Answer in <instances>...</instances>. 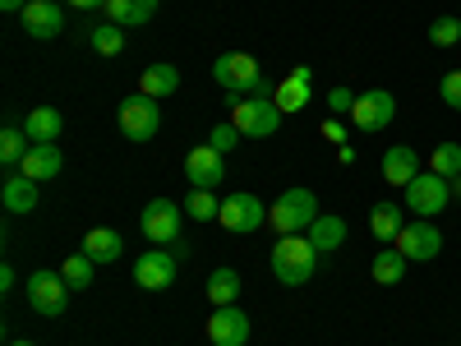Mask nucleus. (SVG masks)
<instances>
[{
    "label": "nucleus",
    "instance_id": "obj_1",
    "mask_svg": "<svg viewBox=\"0 0 461 346\" xmlns=\"http://www.w3.org/2000/svg\"><path fill=\"white\" fill-rule=\"evenodd\" d=\"M314 263H319V250L310 245V236H282L273 245V278L282 287H304L314 278Z\"/></svg>",
    "mask_w": 461,
    "mask_h": 346
},
{
    "label": "nucleus",
    "instance_id": "obj_2",
    "mask_svg": "<svg viewBox=\"0 0 461 346\" xmlns=\"http://www.w3.org/2000/svg\"><path fill=\"white\" fill-rule=\"evenodd\" d=\"M314 217H319V199H314V189H304V185L286 189V195L267 208V226H277V236H304V231L314 226Z\"/></svg>",
    "mask_w": 461,
    "mask_h": 346
},
{
    "label": "nucleus",
    "instance_id": "obj_3",
    "mask_svg": "<svg viewBox=\"0 0 461 346\" xmlns=\"http://www.w3.org/2000/svg\"><path fill=\"white\" fill-rule=\"evenodd\" d=\"M230 125H236L245 139H267V134H277L282 111H277L273 97H236L230 102Z\"/></svg>",
    "mask_w": 461,
    "mask_h": 346
},
{
    "label": "nucleus",
    "instance_id": "obj_4",
    "mask_svg": "<svg viewBox=\"0 0 461 346\" xmlns=\"http://www.w3.org/2000/svg\"><path fill=\"white\" fill-rule=\"evenodd\" d=\"M447 204H452V180H447V176L420 171V176L406 185V213H415V217H429V222H434Z\"/></svg>",
    "mask_w": 461,
    "mask_h": 346
},
{
    "label": "nucleus",
    "instance_id": "obj_5",
    "mask_svg": "<svg viewBox=\"0 0 461 346\" xmlns=\"http://www.w3.org/2000/svg\"><path fill=\"white\" fill-rule=\"evenodd\" d=\"M115 121H121V134H125V139L148 143L152 134H158V125H162V106H158V97L134 93V97H125V102H121Z\"/></svg>",
    "mask_w": 461,
    "mask_h": 346
},
{
    "label": "nucleus",
    "instance_id": "obj_6",
    "mask_svg": "<svg viewBox=\"0 0 461 346\" xmlns=\"http://www.w3.org/2000/svg\"><path fill=\"white\" fill-rule=\"evenodd\" d=\"M180 222H185V204H171V199H152L143 213H139V226L152 245H180Z\"/></svg>",
    "mask_w": 461,
    "mask_h": 346
},
{
    "label": "nucleus",
    "instance_id": "obj_7",
    "mask_svg": "<svg viewBox=\"0 0 461 346\" xmlns=\"http://www.w3.org/2000/svg\"><path fill=\"white\" fill-rule=\"evenodd\" d=\"M212 79H217V88H226L230 97H245V93H254L258 88V60L254 56H245V51H226V56H217L212 60Z\"/></svg>",
    "mask_w": 461,
    "mask_h": 346
},
{
    "label": "nucleus",
    "instance_id": "obj_8",
    "mask_svg": "<svg viewBox=\"0 0 461 346\" xmlns=\"http://www.w3.org/2000/svg\"><path fill=\"white\" fill-rule=\"evenodd\" d=\"M397 121V97L388 88H369V93H356V106H351V125L365 130V134H383Z\"/></svg>",
    "mask_w": 461,
    "mask_h": 346
},
{
    "label": "nucleus",
    "instance_id": "obj_9",
    "mask_svg": "<svg viewBox=\"0 0 461 346\" xmlns=\"http://www.w3.org/2000/svg\"><path fill=\"white\" fill-rule=\"evenodd\" d=\"M28 305L42 319H60L65 305H69V282L60 273H51V268H37V273L28 278Z\"/></svg>",
    "mask_w": 461,
    "mask_h": 346
},
{
    "label": "nucleus",
    "instance_id": "obj_10",
    "mask_svg": "<svg viewBox=\"0 0 461 346\" xmlns=\"http://www.w3.org/2000/svg\"><path fill=\"white\" fill-rule=\"evenodd\" d=\"M226 231H236V236H254L258 226H267V204L258 195H249V189H240V195L221 199V217H217Z\"/></svg>",
    "mask_w": 461,
    "mask_h": 346
},
{
    "label": "nucleus",
    "instance_id": "obj_11",
    "mask_svg": "<svg viewBox=\"0 0 461 346\" xmlns=\"http://www.w3.org/2000/svg\"><path fill=\"white\" fill-rule=\"evenodd\" d=\"M411 263H429V259H438V250H443V231L429 222V217H415V222H406L402 226V236L393 241Z\"/></svg>",
    "mask_w": 461,
    "mask_h": 346
},
{
    "label": "nucleus",
    "instance_id": "obj_12",
    "mask_svg": "<svg viewBox=\"0 0 461 346\" xmlns=\"http://www.w3.org/2000/svg\"><path fill=\"white\" fill-rule=\"evenodd\" d=\"M226 152H217L212 143H199L194 152L185 158V180H189V189H217L221 180H226Z\"/></svg>",
    "mask_w": 461,
    "mask_h": 346
},
{
    "label": "nucleus",
    "instance_id": "obj_13",
    "mask_svg": "<svg viewBox=\"0 0 461 346\" xmlns=\"http://www.w3.org/2000/svg\"><path fill=\"white\" fill-rule=\"evenodd\" d=\"M176 254L171 250H148V254H139V263H134V287H143V291H167V287H176Z\"/></svg>",
    "mask_w": 461,
    "mask_h": 346
},
{
    "label": "nucleus",
    "instance_id": "obj_14",
    "mask_svg": "<svg viewBox=\"0 0 461 346\" xmlns=\"http://www.w3.org/2000/svg\"><path fill=\"white\" fill-rule=\"evenodd\" d=\"M208 341L212 346H245L249 341V314L240 305H217L208 319Z\"/></svg>",
    "mask_w": 461,
    "mask_h": 346
},
{
    "label": "nucleus",
    "instance_id": "obj_15",
    "mask_svg": "<svg viewBox=\"0 0 461 346\" xmlns=\"http://www.w3.org/2000/svg\"><path fill=\"white\" fill-rule=\"evenodd\" d=\"M19 19H23L28 37H37V42H51V37H60V28H65V10L56 5V0H28Z\"/></svg>",
    "mask_w": 461,
    "mask_h": 346
},
{
    "label": "nucleus",
    "instance_id": "obj_16",
    "mask_svg": "<svg viewBox=\"0 0 461 346\" xmlns=\"http://www.w3.org/2000/svg\"><path fill=\"white\" fill-rule=\"evenodd\" d=\"M310 84H314L310 65H295V69L286 74V79L277 84V93H273L277 111H282V115H295V111H304V106H310Z\"/></svg>",
    "mask_w": 461,
    "mask_h": 346
},
{
    "label": "nucleus",
    "instance_id": "obj_17",
    "mask_svg": "<svg viewBox=\"0 0 461 346\" xmlns=\"http://www.w3.org/2000/svg\"><path fill=\"white\" fill-rule=\"evenodd\" d=\"M60 171H65V152H60L56 143H32L28 158L19 162V176H28V180H37V185L56 180Z\"/></svg>",
    "mask_w": 461,
    "mask_h": 346
},
{
    "label": "nucleus",
    "instance_id": "obj_18",
    "mask_svg": "<svg viewBox=\"0 0 461 346\" xmlns=\"http://www.w3.org/2000/svg\"><path fill=\"white\" fill-rule=\"evenodd\" d=\"M415 176H420V152H415V148H406V143H393L388 152H383V180H388V185L406 189Z\"/></svg>",
    "mask_w": 461,
    "mask_h": 346
},
{
    "label": "nucleus",
    "instance_id": "obj_19",
    "mask_svg": "<svg viewBox=\"0 0 461 346\" xmlns=\"http://www.w3.org/2000/svg\"><path fill=\"white\" fill-rule=\"evenodd\" d=\"M23 134H28L32 143H56V139L65 134V115H60L56 106H32L28 121H23Z\"/></svg>",
    "mask_w": 461,
    "mask_h": 346
},
{
    "label": "nucleus",
    "instance_id": "obj_20",
    "mask_svg": "<svg viewBox=\"0 0 461 346\" xmlns=\"http://www.w3.org/2000/svg\"><path fill=\"white\" fill-rule=\"evenodd\" d=\"M158 14V0H106V23L115 28H139Z\"/></svg>",
    "mask_w": 461,
    "mask_h": 346
},
{
    "label": "nucleus",
    "instance_id": "obj_21",
    "mask_svg": "<svg viewBox=\"0 0 461 346\" xmlns=\"http://www.w3.org/2000/svg\"><path fill=\"white\" fill-rule=\"evenodd\" d=\"M0 204H5V213H14V217L32 213V208H37V180H28V176H10L5 185H0Z\"/></svg>",
    "mask_w": 461,
    "mask_h": 346
},
{
    "label": "nucleus",
    "instance_id": "obj_22",
    "mask_svg": "<svg viewBox=\"0 0 461 346\" xmlns=\"http://www.w3.org/2000/svg\"><path fill=\"white\" fill-rule=\"evenodd\" d=\"M304 236H310V245H314L319 254H332V250H341V241H346V222H341L337 213H319L314 226L304 231Z\"/></svg>",
    "mask_w": 461,
    "mask_h": 346
},
{
    "label": "nucleus",
    "instance_id": "obj_23",
    "mask_svg": "<svg viewBox=\"0 0 461 346\" xmlns=\"http://www.w3.org/2000/svg\"><path fill=\"white\" fill-rule=\"evenodd\" d=\"M121 250H125V241H121V231H111V226H97V231H88V236H84V254L93 263H115V259H121Z\"/></svg>",
    "mask_w": 461,
    "mask_h": 346
},
{
    "label": "nucleus",
    "instance_id": "obj_24",
    "mask_svg": "<svg viewBox=\"0 0 461 346\" xmlns=\"http://www.w3.org/2000/svg\"><path fill=\"white\" fill-rule=\"evenodd\" d=\"M180 88V69L176 65H148L143 74H139V93H148V97H171Z\"/></svg>",
    "mask_w": 461,
    "mask_h": 346
},
{
    "label": "nucleus",
    "instance_id": "obj_25",
    "mask_svg": "<svg viewBox=\"0 0 461 346\" xmlns=\"http://www.w3.org/2000/svg\"><path fill=\"white\" fill-rule=\"evenodd\" d=\"M402 226H406V222H402V213H397V204H393V199H383V204H374V208H369V231H374V236H378L383 245H393V241L402 236Z\"/></svg>",
    "mask_w": 461,
    "mask_h": 346
},
{
    "label": "nucleus",
    "instance_id": "obj_26",
    "mask_svg": "<svg viewBox=\"0 0 461 346\" xmlns=\"http://www.w3.org/2000/svg\"><path fill=\"white\" fill-rule=\"evenodd\" d=\"M406 263H411V259H406L397 245H393V250H378V254H374V282H378V287H397V282L406 278Z\"/></svg>",
    "mask_w": 461,
    "mask_h": 346
},
{
    "label": "nucleus",
    "instance_id": "obj_27",
    "mask_svg": "<svg viewBox=\"0 0 461 346\" xmlns=\"http://www.w3.org/2000/svg\"><path fill=\"white\" fill-rule=\"evenodd\" d=\"M236 296H240V273H236V268H212V278H208L212 310H217V305H236Z\"/></svg>",
    "mask_w": 461,
    "mask_h": 346
},
{
    "label": "nucleus",
    "instance_id": "obj_28",
    "mask_svg": "<svg viewBox=\"0 0 461 346\" xmlns=\"http://www.w3.org/2000/svg\"><path fill=\"white\" fill-rule=\"evenodd\" d=\"M185 217H194V222H212V217H221L217 189H189V195H185Z\"/></svg>",
    "mask_w": 461,
    "mask_h": 346
},
{
    "label": "nucleus",
    "instance_id": "obj_29",
    "mask_svg": "<svg viewBox=\"0 0 461 346\" xmlns=\"http://www.w3.org/2000/svg\"><path fill=\"white\" fill-rule=\"evenodd\" d=\"M93 273H97V263L79 250V254H69L65 263H60V278L69 282V291H84V287H93Z\"/></svg>",
    "mask_w": 461,
    "mask_h": 346
},
{
    "label": "nucleus",
    "instance_id": "obj_30",
    "mask_svg": "<svg viewBox=\"0 0 461 346\" xmlns=\"http://www.w3.org/2000/svg\"><path fill=\"white\" fill-rule=\"evenodd\" d=\"M28 148H32V139L23 134V125H10L0 134V167H19L28 158Z\"/></svg>",
    "mask_w": 461,
    "mask_h": 346
},
{
    "label": "nucleus",
    "instance_id": "obj_31",
    "mask_svg": "<svg viewBox=\"0 0 461 346\" xmlns=\"http://www.w3.org/2000/svg\"><path fill=\"white\" fill-rule=\"evenodd\" d=\"M429 171L434 176H461V143H438L434 152H429Z\"/></svg>",
    "mask_w": 461,
    "mask_h": 346
},
{
    "label": "nucleus",
    "instance_id": "obj_32",
    "mask_svg": "<svg viewBox=\"0 0 461 346\" xmlns=\"http://www.w3.org/2000/svg\"><path fill=\"white\" fill-rule=\"evenodd\" d=\"M88 42H93V51H102V56H121V51H125V28L102 23V28L88 32Z\"/></svg>",
    "mask_w": 461,
    "mask_h": 346
},
{
    "label": "nucleus",
    "instance_id": "obj_33",
    "mask_svg": "<svg viewBox=\"0 0 461 346\" xmlns=\"http://www.w3.org/2000/svg\"><path fill=\"white\" fill-rule=\"evenodd\" d=\"M429 42H434V47H456V42H461V19H452V14L434 19V23H429Z\"/></svg>",
    "mask_w": 461,
    "mask_h": 346
},
{
    "label": "nucleus",
    "instance_id": "obj_34",
    "mask_svg": "<svg viewBox=\"0 0 461 346\" xmlns=\"http://www.w3.org/2000/svg\"><path fill=\"white\" fill-rule=\"evenodd\" d=\"M245 134L236 130V125H230V121H221V125H212V134H208V143L217 148V152H230V148H236Z\"/></svg>",
    "mask_w": 461,
    "mask_h": 346
},
{
    "label": "nucleus",
    "instance_id": "obj_35",
    "mask_svg": "<svg viewBox=\"0 0 461 346\" xmlns=\"http://www.w3.org/2000/svg\"><path fill=\"white\" fill-rule=\"evenodd\" d=\"M438 97L452 106V111H461V69H447L443 74V84H438Z\"/></svg>",
    "mask_w": 461,
    "mask_h": 346
},
{
    "label": "nucleus",
    "instance_id": "obj_36",
    "mask_svg": "<svg viewBox=\"0 0 461 346\" xmlns=\"http://www.w3.org/2000/svg\"><path fill=\"white\" fill-rule=\"evenodd\" d=\"M351 106H356V93H351V88H332V93H328V111L351 115Z\"/></svg>",
    "mask_w": 461,
    "mask_h": 346
},
{
    "label": "nucleus",
    "instance_id": "obj_37",
    "mask_svg": "<svg viewBox=\"0 0 461 346\" xmlns=\"http://www.w3.org/2000/svg\"><path fill=\"white\" fill-rule=\"evenodd\" d=\"M323 139H328V143H337V148H341V143H346V130H341V125H337V121H328V125H323Z\"/></svg>",
    "mask_w": 461,
    "mask_h": 346
},
{
    "label": "nucleus",
    "instance_id": "obj_38",
    "mask_svg": "<svg viewBox=\"0 0 461 346\" xmlns=\"http://www.w3.org/2000/svg\"><path fill=\"white\" fill-rule=\"evenodd\" d=\"M0 291H14V268H10V263L0 268Z\"/></svg>",
    "mask_w": 461,
    "mask_h": 346
},
{
    "label": "nucleus",
    "instance_id": "obj_39",
    "mask_svg": "<svg viewBox=\"0 0 461 346\" xmlns=\"http://www.w3.org/2000/svg\"><path fill=\"white\" fill-rule=\"evenodd\" d=\"M74 10H106V0H69Z\"/></svg>",
    "mask_w": 461,
    "mask_h": 346
},
{
    "label": "nucleus",
    "instance_id": "obj_40",
    "mask_svg": "<svg viewBox=\"0 0 461 346\" xmlns=\"http://www.w3.org/2000/svg\"><path fill=\"white\" fill-rule=\"evenodd\" d=\"M23 5H28V0H0V10H5V14H23Z\"/></svg>",
    "mask_w": 461,
    "mask_h": 346
},
{
    "label": "nucleus",
    "instance_id": "obj_41",
    "mask_svg": "<svg viewBox=\"0 0 461 346\" xmlns=\"http://www.w3.org/2000/svg\"><path fill=\"white\" fill-rule=\"evenodd\" d=\"M452 199H461V176H452Z\"/></svg>",
    "mask_w": 461,
    "mask_h": 346
},
{
    "label": "nucleus",
    "instance_id": "obj_42",
    "mask_svg": "<svg viewBox=\"0 0 461 346\" xmlns=\"http://www.w3.org/2000/svg\"><path fill=\"white\" fill-rule=\"evenodd\" d=\"M10 346H32V341H10Z\"/></svg>",
    "mask_w": 461,
    "mask_h": 346
}]
</instances>
